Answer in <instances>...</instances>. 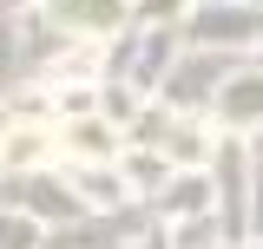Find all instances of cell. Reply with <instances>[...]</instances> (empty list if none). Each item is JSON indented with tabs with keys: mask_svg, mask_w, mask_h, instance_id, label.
I'll use <instances>...</instances> for the list:
<instances>
[{
	"mask_svg": "<svg viewBox=\"0 0 263 249\" xmlns=\"http://www.w3.org/2000/svg\"><path fill=\"white\" fill-rule=\"evenodd\" d=\"M60 13H79L72 27H86V33H105L112 20H119V0H53Z\"/></svg>",
	"mask_w": 263,
	"mask_h": 249,
	"instance_id": "obj_1",
	"label": "cell"
}]
</instances>
